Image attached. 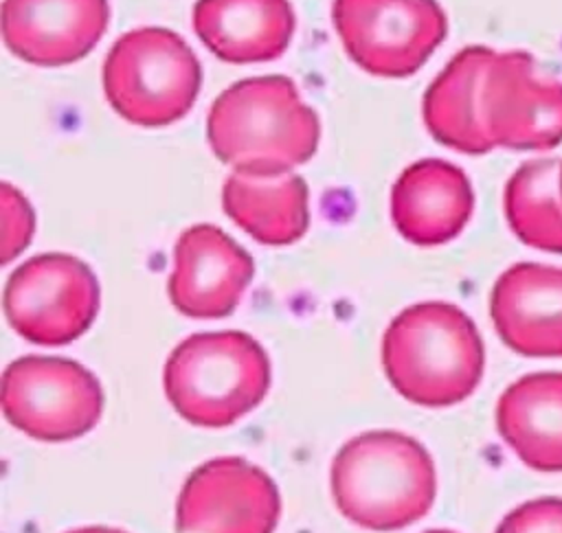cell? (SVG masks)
Here are the masks:
<instances>
[{"label":"cell","mask_w":562,"mask_h":533,"mask_svg":"<svg viewBox=\"0 0 562 533\" xmlns=\"http://www.w3.org/2000/svg\"><path fill=\"white\" fill-rule=\"evenodd\" d=\"M316 112L292 79L250 77L226 88L209 110L206 138L213 154L252 178H279L307 162L318 147Z\"/></svg>","instance_id":"1"},{"label":"cell","mask_w":562,"mask_h":533,"mask_svg":"<svg viewBox=\"0 0 562 533\" xmlns=\"http://www.w3.org/2000/svg\"><path fill=\"white\" fill-rule=\"evenodd\" d=\"M483 340L472 318L450 303H417L400 311L382 338L391 386L419 406H452L481 382Z\"/></svg>","instance_id":"2"},{"label":"cell","mask_w":562,"mask_h":533,"mask_svg":"<svg viewBox=\"0 0 562 533\" xmlns=\"http://www.w3.org/2000/svg\"><path fill=\"white\" fill-rule=\"evenodd\" d=\"M338 511L369 531H397L435 502L437 474L426 447L395 430H371L347 441L331 463Z\"/></svg>","instance_id":"3"},{"label":"cell","mask_w":562,"mask_h":533,"mask_svg":"<svg viewBox=\"0 0 562 533\" xmlns=\"http://www.w3.org/2000/svg\"><path fill=\"white\" fill-rule=\"evenodd\" d=\"M162 384L182 419L217 430L261 404L270 386V362L244 331L193 333L169 353Z\"/></svg>","instance_id":"4"},{"label":"cell","mask_w":562,"mask_h":533,"mask_svg":"<svg viewBox=\"0 0 562 533\" xmlns=\"http://www.w3.org/2000/svg\"><path fill=\"white\" fill-rule=\"evenodd\" d=\"M200 61L169 29L143 26L114 42L103 61V92L125 121L160 127L182 118L198 99Z\"/></svg>","instance_id":"5"},{"label":"cell","mask_w":562,"mask_h":533,"mask_svg":"<svg viewBox=\"0 0 562 533\" xmlns=\"http://www.w3.org/2000/svg\"><path fill=\"white\" fill-rule=\"evenodd\" d=\"M2 410L40 441H70L101 419L103 390L92 371L66 358L24 355L4 368Z\"/></svg>","instance_id":"6"},{"label":"cell","mask_w":562,"mask_h":533,"mask_svg":"<svg viewBox=\"0 0 562 533\" xmlns=\"http://www.w3.org/2000/svg\"><path fill=\"white\" fill-rule=\"evenodd\" d=\"M99 281L81 259L46 252L24 261L4 285V316L29 342L59 347L88 331L99 311Z\"/></svg>","instance_id":"7"},{"label":"cell","mask_w":562,"mask_h":533,"mask_svg":"<svg viewBox=\"0 0 562 533\" xmlns=\"http://www.w3.org/2000/svg\"><path fill=\"white\" fill-rule=\"evenodd\" d=\"M331 20L347 55L378 77L417 72L448 31L435 0H334Z\"/></svg>","instance_id":"8"},{"label":"cell","mask_w":562,"mask_h":533,"mask_svg":"<svg viewBox=\"0 0 562 533\" xmlns=\"http://www.w3.org/2000/svg\"><path fill=\"white\" fill-rule=\"evenodd\" d=\"M281 500L272 478L239 456L195 467L176 504L178 533H272Z\"/></svg>","instance_id":"9"},{"label":"cell","mask_w":562,"mask_h":533,"mask_svg":"<svg viewBox=\"0 0 562 533\" xmlns=\"http://www.w3.org/2000/svg\"><path fill=\"white\" fill-rule=\"evenodd\" d=\"M494 147L547 151L562 143V83L540 79L525 50L496 53L483 88Z\"/></svg>","instance_id":"10"},{"label":"cell","mask_w":562,"mask_h":533,"mask_svg":"<svg viewBox=\"0 0 562 533\" xmlns=\"http://www.w3.org/2000/svg\"><path fill=\"white\" fill-rule=\"evenodd\" d=\"M250 254L211 224L187 228L173 248L171 305L191 318L228 316L252 279Z\"/></svg>","instance_id":"11"},{"label":"cell","mask_w":562,"mask_h":533,"mask_svg":"<svg viewBox=\"0 0 562 533\" xmlns=\"http://www.w3.org/2000/svg\"><path fill=\"white\" fill-rule=\"evenodd\" d=\"M108 0H4L2 37L20 59L57 68L88 55L108 29Z\"/></svg>","instance_id":"12"},{"label":"cell","mask_w":562,"mask_h":533,"mask_svg":"<svg viewBox=\"0 0 562 533\" xmlns=\"http://www.w3.org/2000/svg\"><path fill=\"white\" fill-rule=\"evenodd\" d=\"M490 316L512 351L527 358H562V268H507L492 287Z\"/></svg>","instance_id":"13"},{"label":"cell","mask_w":562,"mask_h":533,"mask_svg":"<svg viewBox=\"0 0 562 533\" xmlns=\"http://www.w3.org/2000/svg\"><path fill=\"white\" fill-rule=\"evenodd\" d=\"M474 193L468 175L452 162L426 158L406 167L391 191L397 233L417 246L454 239L468 224Z\"/></svg>","instance_id":"14"},{"label":"cell","mask_w":562,"mask_h":533,"mask_svg":"<svg viewBox=\"0 0 562 533\" xmlns=\"http://www.w3.org/2000/svg\"><path fill=\"white\" fill-rule=\"evenodd\" d=\"M494 57L487 46H465L426 90L424 123L441 145L470 156L494 149L483 118V88Z\"/></svg>","instance_id":"15"},{"label":"cell","mask_w":562,"mask_h":533,"mask_svg":"<svg viewBox=\"0 0 562 533\" xmlns=\"http://www.w3.org/2000/svg\"><path fill=\"white\" fill-rule=\"evenodd\" d=\"M193 29L204 46L231 64L277 59L294 33L288 0H198Z\"/></svg>","instance_id":"16"},{"label":"cell","mask_w":562,"mask_h":533,"mask_svg":"<svg viewBox=\"0 0 562 533\" xmlns=\"http://www.w3.org/2000/svg\"><path fill=\"white\" fill-rule=\"evenodd\" d=\"M496 428L514 454L538 472H562V373H529L505 388Z\"/></svg>","instance_id":"17"},{"label":"cell","mask_w":562,"mask_h":533,"mask_svg":"<svg viewBox=\"0 0 562 533\" xmlns=\"http://www.w3.org/2000/svg\"><path fill=\"white\" fill-rule=\"evenodd\" d=\"M222 206L241 230L268 246L294 243L310 224L307 184L294 173L279 178L233 173L222 186Z\"/></svg>","instance_id":"18"},{"label":"cell","mask_w":562,"mask_h":533,"mask_svg":"<svg viewBox=\"0 0 562 533\" xmlns=\"http://www.w3.org/2000/svg\"><path fill=\"white\" fill-rule=\"evenodd\" d=\"M562 162L536 158L520 165L505 184L503 206L514 235L538 250L562 254Z\"/></svg>","instance_id":"19"},{"label":"cell","mask_w":562,"mask_h":533,"mask_svg":"<svg viewBox=\"0 0 562 533\" xmlns=\"http://www.w3.org/2000/svg\"><path fill=\"white\" fill-rule=\"evenodd\" d=\"M2 263H9L18 257L31 241L35 230V215L29 200L13 189L11 184H2Z\"/></svg>","instance_id":"20"},{"label":"cell","mask_w":562,"mask_h":533,"mask_svg":"<svg viewBox=\"0 0 562 533\" xmlns=\"http://www.w3.org/2000/svg\"><path fill=\"white\" fill-rule=\"evenodd\" d=\"M496 533H562V498L522 502L503 518Z\"/></svg>","instance_id":"21"},{"label":"cell","mask_w":562,"mask_h":533,"mask_svg":"<svg viewBox=\"0 0 562 533\" xmlns=\"http://www.w3.org/2000/svg\"><path fill=\"white\" fill-rule=\"evenodd\" d=\"M70 533H125V531L110 529V526H83V529H75Z\"/></svg>","instance_id":"22"},{"label":"cell","mask_w":562,"mask_h":533,"mask_svg":"<svg viewBox=\"0 0 562 533\" xmlns=\"http://www.w3.org/2000/svg\"><path fill=\"white\" fill-rule=\"evenodd\" d=\"M426 533H452V531H443V529H435V531H426Z\"/></svg>","instance_id":"23"},{"label":"cell","mask_w":562,"mask_h":533,"mask_svg":"<svg viewBox=\"0 0 562 533\" xmlns=\"http://www.w3.org/2000/svg\"><path fill=\"white\" fill-rule=\"evenodd\" d=\"M560 189H562V171H560Z\"/></svg>","instance_id":"24"}]
</instances>
